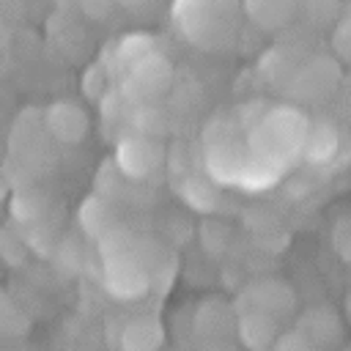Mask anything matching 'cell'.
I'll return each mask as SVG.
<instances>
[{"instance_id":"6da1fadb","label":"cell","mask_w":351,"mask_h":351,"mask_svg":"<svg viewBox=\"0 0 351 351\" xmlns=\"http://www.w3.org/2000/svg\"><path fill=\"white\" fill-rule=\"evenodd\" d=\"M307 129L310 121L296 107H271L244 137L252 156L280 176V170H288L296 159H302Z\"/></svg>"},{"instance_id":"7a4b0ae2","label":"cell","mask_w":351,"mask_h":351,"mask_svg":"<svg viewBox=\"0 0 351 351\" xmlns=\"http://www.w3.org/2000/svg\"><path fill=\"white\" fill-rule=\"evenodd\" d=\"M239 0H176L173 19L197 47H219L236 27Z\"/></svg>"},{"instance_id":"3957f363","label":"cell","mask_w":351,"mask_h":351,"mask_svg":"<svg viewBox=\"0 0 351 351\" xmlns=\"http://www.w3.org/2000/svg\"><path fill=\"white\" fill-rule=\"evenodd\" d=\"M126 69H129V88H132L129 93H134L137 99L162 96L173 80V69H170L167 58L159 55L156 49H148L137 60L126 63Z\"/></svg>"},{"instance_id":"277c9868","label":"cell","mask_w":351,"mask_h":351,"mask_svg":"<svg viewBox=\"0 0 351 351\" xmlns=\"http://www.w3.org/2000/svg\"><path fill=\"white\" fill-rule=\"evenodd\" d=\"M162 162V151L154 140L143 137V134H132L123 137L115 148V165L121 167L123 176L129 178H145L151 176Z\"/></svg>"},{"instance_id":"5b68a950","label":"cell","mask_w":351,"mask_h":351,"mask_svg":"<svg viewBox=\"0 0 351 351\" xmlns=\"http://www.w3.org/2000/svg\"><path fill=\"white\" fill-rule=\"evenodd\" d=\"M47 129L52 137H58L60 143H80L88 134V112L74 104V101H55L47 112H44Z\"/></svg>"},{"instance_id":"8992f818","label":"cell","mask_w":351,"mask_h":351,"mask_svg":"<svg viewBox=\"0 0 351 351\" xmlns=\"http://www.w3.org/2000/svg\"><path fill=\"white\" fill-rule=\"evenodd\" d=\"M239 337L247 348L263 351L277 340V318L258 307H250L239 318Z\"/></svg>"},{"instance_id":"52a82bcc","label":"cell","mask_w":351,"mask_h":351,"mask_svg":"<svg viewBox=\"0 0 351 351\" xmlns=\"http://www.w3.org/2000/svg\"><path fill=\"white\" fill-rule=\"evenodd\" d=\"M335 80H337L335 63L318 58V60H313L310 66H302V69L296 71L293 88H296V93H299L302 99H321V96H326V93L332 90Z\"/></svg>"},{"instance_id":"ba28073f","label":"cell","mask_w":351,"mask_h":351,"mask_svg":"<svg viewBox=\"0 0 351 351\" xmlns=\"http://www.w3.org/2000/svg\"><path fill=\"white\" fill-rule=\"evenodd\" d=\"M337 145H340V137H337L335 126H329V123H310L302 159H307L313 165H324V162H329L337 154Z\"/></svg>"},{"instance_id":"9c48e42d","label":"cell","mask_w":351,"mask_h":351,"mask_svg":"<svg viewBox=\"0 0 351 351\" xmlns=\"http://www.w3.org/2000/svg\"><path fill=\"white\" fill-rule=\"evenodd\" d=\"M250 299H252V307H258V310H263V313H269V315H274V318H277L282 310L288 313V307H291V302H293V296L288 293V285L274 282V280H266V282L250 288Z\"/></svg>"},{"instance_id":"30bf717a","label":"cell","mask_w":351,"mask_h":351,"mask_svg":"<svg viewBox=\"0 0 351 351\" xmlns=\"http://www.w3.org/2000/svg\"><path fill=\"white\" fill-rule=\"evenodd\" d=\"M162 340V329L151 318H137L123 332V351H156Z\"/></svg>"},{"instance_id":"8fae6325","label":"cell","mask_w":351,"mask_h":351,"mask_svg":"<svg viewBox=\"0 0 351 351\" xmlns=\"http://www.w3.org/2000/svg\"><path fill=\"white\" fill-rule=\"evenodd\" d=\"M80 222H82V228H85L90 236H96V239L107 236V233L115 228L107 203L99 200V197H88V200L82 203V208H80Z\"/></svg>"},{"instance_id":"7c38bea8","label":"cell","mask_w":351,"mask_h":351,"mask_svg":"<svg viewBox=\"0 0 351 351\" xmlns=\"http://www.w3.org/2000/svg\"><path fill=\"white\" fill-rule=\"evenodd\" d=\"M11 208H14V217H16V219L33 222V219H38V214L44 211V200H41V195H36V192H19V195L14 197V203H11Z\"/></svg>"},{"instance_id":"4fadbf2b","label":"cell","mask_w":351,"mask_h":351,"mask_svg":"<svg viewBox=\"0 0 351 351\" xmlns=\"http://www.w3.org/2000/svg\"><path fill=\"white\" fill-rule=\"evenodd\" d=\"M332 47H335V52H337L340 60L351 63V16H346V19L335 27V33H332Z\"/></svg>"},{"instance_id":"5bb4252c","label":"cell","mask_w":351,"mask_h":351,"mask_svg":"<svg viewBox=\"0 0 351 351\" xmlns=\"http://www.w3.org/2000/svg\"><path fill=\"white\" fill-rule=\"evenodd\" d=\"M274 351H313L307 335H299V332H291V335H282L274 340Z\"/></svg>"},{"instance_id":"9a60e30c","label":"cell","mask_w":351,"mask_h":351,"mask_svg":"<svg viewBox=\"0 0 351 351\" xmlns=\"http://www.w3.org/2000/svg\"><path fill=\"white\" fill-rule=\"evenodd\" d=\"M123 5H132V8H140V5H148L151 0H121Z\"/></svg>"},{"instance_id":"2e32d148","label":"cell","mask_w":351,"mask_h":351,"mask_svg":"<svg viewBox=\"0 0 351 351\" xmlns=\"http://www.w3.org/2000/svg\"><path fill=\"white\" fill-rule=\"evenodd\" d=\"M5 192H8V186H5V178H3V173H0V200L5 197Z\"/></svg>"}]
</instances>
